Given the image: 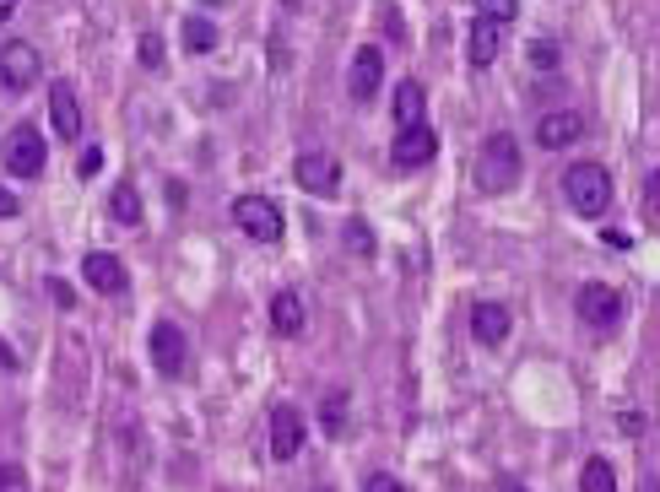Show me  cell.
<instances>
[{"label": "cell", "mask_w": 660, "mask_h": 492, "mask_svg": "<svg viewBox=\"0 0 660 492\" xmlns=\"http://www.w3.org/2000/svg\"><path fill=\"white\" fill-rule=\"evenodd\" d=\"M563 195H569V206L579 217H606V206H612V179H606L601 163H569Z\"/></svg>", "instance_id": "cell-2"}, {"label": "cell", "mask_w": 660, "mask_h": 492, "mask_svg": "<svg viewBox=\"0 0 660 492\" xmlns=\"http://www.w3.org/2000/svg\"><path fill=\"white\" fill-rule=\"evenodd\" d=\"M379 82H385V55H379L374 44H363L358 55H352V71H347V87H352V98L368 103L379 92Z\"/></svg>", "instance_id": "cell-10"}, {"label": "cell", "mask_w": 660, "mask_h": 492, "mask_svg": "<svg viewBox=\"0 0 660 492\" xmlns=\"http://www.w3.org/2000/svg\"><path fill=\"white\" fill-rule=\"evenodd\" d=\"M271 325H276V336H303V298L298 292H276L271 298Z\"/></svg>", "instance_id": "cell-17"}, {"label": "cell", "mask_w": 660, "mask_h": 492, "mask_svg": "<svg viewBox=\"0 0 660 492\" xmlns=\"http://www.w3.org/2000/svg\"><path fill=\"white\" fill-rule=\"evenodd\" d=\"M395 130H412V125H428V103H422V87L417 82H401L395 87Z\"/></svg>", "instance_id": "cell-16"}, {"label": "cell", "mask_w": 660, "mask_h": 492, "mask_svg": "<svg viewBox=\"0 0 660 492\" xmlns=\"http://www.w3.org/2000/svg\"><path fill=\"white\" fill-rule=\"evenodd\" d=\"M347 238H352V249H358V255H374V233H368L363 222H347Z\"/></svg>", "instance_id": "cell-24"}, {"label": "cell", "mask_w": 660, "mask_h": 492, "mask_svg": "<svg viewBox=\"0 0 660 492\" xmlns=\"http://www.w3.org/2000/svg\"><path fill=\"white\" fill-rule=\"evenodd\" d=\"M109 211H114V222H130V228H136V222H141V195H136V184H120V190L109 195Z\"/></svg>", "instance_id": "cell-21"}, {"label": "cell", "mask_w": 660, "mask_h": 492, "mask_svg": "<svg viewBox=\"0 0 660 492\" xmlns=\"http://www.w3.org/2000/svg\"><path fill=\"white\" fill-rule=\"evenodd\" d=\"M293 179H298V190H309V195H336L341 163L330 152H298L293 157Z\"/></svg>", "instance_id": "cell-6"}, {"label": "cell", "mask_w": 660, "mask_h": 492, "mask_svg": "<svg viewBox=\"0 0 660 492\" xmlns=\"http://www.w3.org/2000/svg\"><path fill=\"white\" fill-rule=\"evenodd\" d=\"M439 157V136L433 125H412V130H395V146H390V163L395 168H422Z\"/></svg>", "instance_id": "cell-8"}, {"label": "cell", "mask_w": 660, "mask_h": 492, "mask_svg": "<svg viewBox=\"0 0 660 492\" xmlns=\"http://www.w3.org/2000/svg\"><path fill=\"white\" fill-rule=\"evenodd\" d=\"M579 136H585V119L574 109H552V114H541V125H536V141L547 146V152H563V146H574Z\"/></svg>", "instance_id": "cell-11"}, {"label": "cell", "mask_w": 660, "mask_h": 492, "mask_svg": "<svg viewBox=\"0 0 660 492\" xmlns=\"http://www.w3.org/2000/svg\"><path fill=\"white\" fill-rule=\"evenodd\" d=\"M644 201H650V206H660V168L650 174V184H644Z\"/></svg>", "instance_id": "cell-32"}, {"label": "cell", "mask_w": 660, "mask_h": 492, "mask_svg": "<svg viewBox=\"0 0 660 492\" xmlns=\"http://www.w3.org/2000/svg\"><path fill=\"white\" fill-rule=\"evenodd\" d=\"M531 60L541 71H552V65H558V44H531Z\"/></svg>", "instance_id": "cell-26"}, {"label": "cell", "mask_w": 660, "mask_h": 492, "mask_svg": "<svg viewBox=\"0 0 660 492\" xmlns=\"http://www.w3.org/2000/svg\"><path fill=\"white\" fill-rule=\"evenodd\" d=\"M184 357H190V341H184V330L174 325V319H157L152 325V363L157 374H184Z\"/></svg>", "instance_id": "cell-7"}, {"label": "cell", "mask_w": 660, "mask_h": 492, "mask_svg": "<svg viewBox=\"0 0 660 492\" xmlns=\"http://www.w3.org/2000/svg\"><path fill=\"white\" fill-rule=\"evenodd\" d=\"M579 492H617V476H612V465H606L601 455L585 460V471H579Z\"/></svg>", "instance_id": "cell-20"}, {"label": "cell", "mask_w": 660, "mask_h": 492, "mask_svg": "<svg viewBox=\"0 0 660 492\" xmlns=\"http://www.w3.org/2000/svg\"><path fill=\"white\" fill-rule=\"evenodd\" d=\"M579 319H585V325H596V330L617 325V319H623V292L606 287V282L579 287Z\"/></svg>", "instance_id": "cell-9"}, {"label": "cell", "mask_w": 660, "mask_h": 492, "mask_svg": "<svg viewBox=\"0 0 660 492\" xmlns=\"http://www.w3.org/2000/svg\"><path fill=\"white\" fill-rule=\"evenodd\" d=\"M363 492H406V487L395 482V476H385V471H379V476H368V482H363Z\"/></svg>", "instance_id": "cell-27"}, {"label": "cell", "mask_w": 660, "mask_h": 492, "mask_svg": "<svg viewBox=\"0 0 660 492\" xmlns=\"http://www.w3.org/2000/svg\"><path fill=\"white\" fill-rule=\"evenodd\" d=\"M82 276H87V287H92V292H109V298H114V292H125V287H130L125 265L114 260L109 249H92V255L82 260Z\"/></svg>", "instance_id": "cell-13"}, {"label": "cell", "mask_w": 660, "mask_h": 492, "mask_svg": "<svg viewBox=\"0 0 660 492\" xmlns=\"http://www.w3.org/2000/svg\"><path fill=\"white\" fill-rule=\"evenodd\" d=\"M98 168H103V152H98V146H87V152H82V163H76V174H82V179H92Z\"/></svg>", "instance_id": "cell-25"}, {"label": "cell", "mask_w": 660, "mask_h": 492, "mask_svg": "<svg viewBox=\"0 0 660 492\" xmlns=\"http://www.w3.org/2000/svg\"><path fill=\"white\" fill-rule=\"evenodd\" d=\"M0 492H22V471H17V465H0Z\"/></svg>", "instance_id": "cell-28"}, {"label": "cell", "mask_w": 660, "mask_h": 492, "mask_svg": "<svg viewBox=\"0 0 660 492\" xmlns=\"http://www.w3.org/2000/svg\"><path fill=\"white\" fill-rule=\"evenodd\" d=\"M466 60L471 65H493L498 60V22L477 17V28H471V38H466Z\"/></svg>", "instance_id": "cell-18"}, {"label": "cell", "mask_w": 660, "mask_h": 492, "mask_svg": "<svg viewBox=\"0 0 660 492\" xmlns=\"http://www.w3.org/2000/svg\"><path fill=\"white\" fill-rule=\"evenodd\" d=\"M38 76H44V55H38L28 38H6L0 44V82L11 92H28Z\"/></svg>", "instance_id": "cell-4"}, {"label": "cell", "mask_w": 660, "mask_h": 492, "mask_svg": "<svg viewBox=\"0 0 660 492\" xmlns=\"http://www.w3.org/2000/svg\"><path fill=\"white\" fill-rule=\"evenodd\" d=\"M11 11H17V0H0V22H11Z\"/></svg>", "instance_id": "cell-33"}, {"label": "cell", "mask_w": 660, "mask_h": 492, "mask_svg": "<svg viewBox=\"0 0 660 492\" xmlns=\"http://www.w3.org/2000/svg\"><path fill=\"white\" fill-rule=\"evenodd\" d=\"M141 60L157 65V60H163V44H157V38H141Z\"/></svg>", "instance_id": "cell-29"}, {"label": "cell", "mask_w": 660, "mask_h": 492, "mask_svg": "<svg viewBox=\"0 0 660 492\" xmlns=\"http://www.w3.org/2000/svg\"><path fill=\"white\" fill-rule=\"evenodd\" d=\"M179 33H184V49H190V55H211V49H217V28H211L206 17H190Z\"/></svg>", "instance_id": "cell-19"}, {"label": "cell", "mask_w": 660, "mask_h": 492, "mask_svg": "<svg viewBox=\"0 0 660 492\" xmlns=\"http://www.w3.org/2000/svg\"><path fill=\"white\" fill-rule=\"evenodd\" d=\"M233 222H239L249 238H260V244H276V238H282V211H276V201H266V195H239V201H233Z\"/></svg>", "instance_id": "cell-5"}, {"label": "cell", "mask_w": 660, "mask_h": 492, "mask_svg": "<svg viewBox=\"0 0 660 492\" xmlns=\"http://www.w3.org/2000/svg\"><path fill=\"white\" fill-rule=\"evenodd\" d=\"M471 336H477L482 347H498V341L509 336V309L504 303H477V309H471Z\"/></svg>", "instance_id": "cell-15"}, {"label": "cell", "mask_w": 660, "mask_h": 492, "mask_svg": "<svg viewBox=\"0 0 660 492\" xmlns=\"http://www.w3.org/2000/svg\"><path fill=\"white\" fill-rule=\"evenodd\" d=\"M471 179H477L482 195H504L520 184V141L509 136V130H493V136L482 141L477 152V168H471Z\"/></svg>", "instance_id": "cell-1"}, {"label": "cell", "mask_w": 660, "mask_h": 492, "mask_svg": "<svg viewBox=\"0 0 660 492\" xmlns=\"http://www.w3.org/2000/svg\"><path fill=\"white\" fill-rule=\"evenodd\" d=\"M0 163H6L11 179H38V174H44V163H49L44 130H38V125H17L6 136V146H0Z\"/></svg>", "instance_id": "cell-3"}, {"label": "cell", "mask_w": 660, "mask_h": 492, "mask_svg": "<svg viewBox=\"0 0 660 492\" xmlns=\"http://www.w3.org/2000/svg\"><path fill=\"white\" fill-rule=\"evenodd\" d=\"M206 6H222V0H206Z\"/></svg>", "instance_id": "cell-34"}, {"label": "cell", "mask_w": 660, "mask_h": 492, "mask_svg": "<svg viewBox=\"0 0 660 492\" xmlns=\"http://www.w3.org/2000/svg\"><path fill=\"white\" fill-rule=\"evenodd\" d=\"M49 292H55V303H60V309H71V303H76V292L65 287V282H49Z\"/></svg>", "instance_id": "cell-30"}, {"label": "cell", "mask_w": 660, "mask_h": 492, "mask_svg": "<svg viewBox=\"0 0 660 492\" xmlns=\"http://www.w3.org/2000/svg\"><path fill=\"white\" fill-rule=\"evenodd\" d=\"M303 449V411L276 406L271 411V460H293Z\"/></svg>", "instance_id": "cell-12"}, {"label": "cell", "mask_w": 660, "mask_h": 492, "mask_svg": "<svg viewBox=\"0 0 660 492\" xmlns=\"http://www.w3.org/2000/svg\"><path fill=\"white\" fill-rule=\"evenodd\" d=\"M320 422H325V433H341V428H347V395H341V390H330V395H325Z\"/></svg>", "instance_id": "cell-22"}, {"label": "cell", "mask_w": 660, "mask_h": 492, "mask_svg": "<svg viewBox=\"0 0 660 492\" xmlns=\"http://www.w3.org/2000/svg\"><path fill=\"white\" fill-rule=\"evenodd\" d=\"M17 211H22V201L11 190H0V217H17Z\"/></svg>", "instance_id": "cell-31"}, {"label": "cell", "mask_w": 660, "mask_h": 492, "mask_svg": "<svg viewBox=\"0 0 660 492\" xmlns=\"http://www.w3.org/2000/svg\"><path fill=\"white\" fill-rule=\"evenodd\" d=\"M520 11V0H477V17L482 22H509Z\"/></svg>", "instance_id": "cell-23"}, {"label": "cell", "mask_w": 660, "mask_h": 492, "mask_svg": "<svg viewBox=\"0 0 660 492\" xmlns=\"http://www.w3.org/2000/svg\"><path fill=\"white\" fill-rule=\"evenodd\" d=\"M49 119H55V136L65 141L82 136V103H76L71 82H49Z\"/></svg>", "instance_id": "cell-14"}]
</instances>
